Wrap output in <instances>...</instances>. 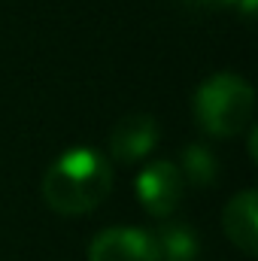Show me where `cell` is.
<instances>
[{"instance_id":"52a82bcc","label":"cell","mask_w":258,"mask_h":261,"mask_svg":"<svg viewBox=\"0 0 258 261\" xmlns=\"http://www.w3.org/2000/svg\"><path fill=\"white\" fill-rule=\"evenodd\" d=\"M155 246L158 261H197L200 255L197 231L186 222H164L155 231Z\"/></svg>"},{"instance_id":"6da1fadb","label":"cell","mask_w":258,"mask_h":261,"mask_svg":"<svg viewBox=\"0 0 258 261\" xmlns=\"http://www.w3.org/2000/svg\"><path fill=\"white\" fill-rule=\"evenodd\" d=\"M110 189L113 167L97 149L88 146L61 152L43 176V200L61 216H82L97 210Z\"/></svg>"},{"instance_id":"7a4b0ae2","label":"cell","mask_w":258,"mask_h":261,"mask_svg":"<svg viewBox=\"0 0 258 261\" xmlns=\"http://www.w3.org/2000/svg\"><path fill=\"white\" fill-rule=\"evenodd\" d=\"M255 91L237 73H213L194 91V119L213 137H234L252 125Z\"/></svg>"},{"instance_id":"3957f363","label":"cell","mask_w":258,"mask_h":261,"mask_svg":"<svg viewBox=\"0 0 258 261\" xmlns=\"http://www.w3.org/2000/svg\"><path fill=\"white\" fill-rule=\"evenodd\" d=\"M134 195L143 203V210L152 216V219H167L176 213L179 200L186 195V182H183V173L173 161H149L137 179H134Z\"/></svg>"},{"instance_id":"277c9868","label":"cell","mask_w":258,"mask_h":261,"mask_svg":"<svg viewBox=\"0 0 258 261\" xmlns=\"http://www.w3.org/2000/svg\"><path fill=\"white\" fill-rule=\"evenodd\" d=\"M88 261H158L155 234L131 225H116L88 243Z\"/></svg>"},{"instance_id":"5b68a950","label":"cell","mask_w":258,"mask_h":261,"mask_svg":"<svg viewBox=\"0 0 258 261\" xmlns=\"http://www.w3.org/2000/svg\"><path fill=\"white\" fill-rule=\"evenodd\" d=\"M158 134H161V128L149 113H131L125 119H119L110 130V152L116 161L134 164L155 149Z\"/></svg>"},{"instance_id":"9c48e42d","label":"cell","mask_w":258,"mask_h":261,"mask_svg":"<svg viewBox=\"0 0 258 261\" xmlns=\"http://www.w3.org/2000/svg\"><path fill=\"white\" fill-rule=\"evenodd\" d=\"M183 3L197 6V9H231V6H237L240 0H183Z\"/></svg>"},{"instance_id":"8992f818","label":"cell","mask_w":258,"mask_h":261,"mask_svg":"<svg viewBox=\"0 0 258 261\" xmlns=\"http://www.w3.org/2000/svg\"><path fill=\"white\" fill-rule=\"evenodd\" d=\"M222 225H225V234L228 240L246 252V255H255L258 249V216H255V192L252 189H243L240 195H234L228 200L225 213H222Z\"/></svg>"},{"instance_id":"ba28073f","label":"cell","mask_w":258,"mask_h":261,"mask_svg":"<svg viewBox=\"0 0 258 261\" xmlns=\"http://www.w3.org/2000/svg\"><path fill=\"white\" fill-rule=\"evenodd\" d=\"M176 167L183 173V182H192L194 189H207V186H216L219 182V158L203 143L186 146Z\"/></svg>"}]
</instances>
